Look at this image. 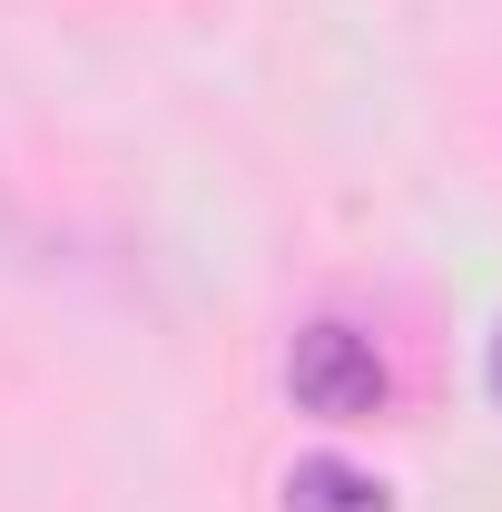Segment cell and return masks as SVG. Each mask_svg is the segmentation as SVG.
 I'll return each mask as SVG.
<instances>
[{"label":"cell","mask_w":502,"mask_h":512,"mask_svg":"<svg viewBox=\"0 0 502 512\" xmlns=\"http://www.w3.org/2000/svg\"><path fill=\"white\" fill-rule=\"evenodd\" d=\"M286 512H394V503H384V483L365 473V463L306 453V463L286 473Z\"/></svg>","instance_id":"7a4b0ae2"},{"label":"cell","mask_w":502,"mask_h":512,"mask_svg":"<svg viewBox=\"0 0 502 512\" xmlns=\"http://www.w3.org/2000/svg\"><path fill=\"white\" fill-rule=\"evenodd\" d=\"M286 394L306 404V414H325V424H365V414H384V355L375 335H355V325H306L296 335V355H286Z\"/></svg>","instance_id":"6da1fadb"},{"label":"cell","mask_w":502,"mask_h":512,"mask_svg":"<svg viewBox=\"0 0 502 512\" xmlns=\"http://www.w3.org/2000/svg\"><path fill=\"white\" fill-rule=\"evenodd\" d=\"M493 394H502V335H493Z\"/></svg>","instance_id":"3957f363"}]
</instances>
